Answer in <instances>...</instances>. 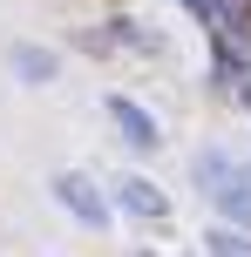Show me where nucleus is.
Instances as JSON below:
<instances>
[{
    "mask_svg": "<svg viewBox=\"0 0 251 257\" xmlns=\"http://www.w3.org/2000/svg\"><path fill=\"white\" fill-rule=\"evenodd\" d=\"M197 176H204V190H211V196H217V203H224L238 223H251V190H244V176L224 163V156H204V163H197Z\"/></svg>",
    "mask_w": 251,
    "mask_h": 257,
    "instance_id": "obj_1",
    "label": "nucleus"
},
{
    "mask_svg": "<svg viewBox=\"0 0 251 257\" xmlns=\"http://www.w3.org/2000/svg\"><path fill=\"white\" fill-rule=\"evenodd\" d=\"M109 115H116L122 142H136V149H156V122H149V108H136L129 95H109Z\"/></svg>",
    "mask_w": 251,
    "mask_h": 257,
    "instance_id": "obj_2",
    "label": "nucleus"
},
{
    "mask_svg": "<svg viewBox=\"0 0 251 257\" xmlns=\"http://www.w3.org/2000/svg\"><path fill=\"white\" fill-rule=\"evenodd\" d=\"M54 196H61V203L75 210L81 223H109V203H102V196H95L81 176H54Z\"/></svg>",
    "mask_w": 251,
    "mask_h": 257,
    "instance_id": "obj_3",
    "label": "nucleus"
},
{
    "mask_svg": "<svg viewBox=\"0 0 251 257\" xmlns=\"http://www.w3.org/2000/svg\"><path fill=\"white\" fill-rule=\"evenodd\" d=\"M122 210H136V217H163V190H149V183H122Z\"/></svg>",
    "mask_w": 251,
    "mask_h": 257,
    "instance_id": "obj_4",
    "label": "nucleus"
},
{
    "mask_svg": "<svg viewBox=\"0 0 251 257\" xmlns=\"http://www.w3.org/2000/svg\"><path fill=\"white\" fill-rule=\"evenodd\" d=\"M14 68H21L27 81H48V75H54V54H48V48H14Z\"/></svg>",
    "mask_w": 251,
    "mask_h": 257,
    "instance_id": "obj_5",
    "label": "nucleus"
},
{
    "mask_svg": "<svg viewBox=\"0 0 251 257\" xmlns=\"http://www.w3.org/2000/svg\"><path fill=\"white\" fill-rule=\"evenodd\" d=\"M204 244H211V257H251V244H244V237H231V230H211Z\"/></svg>",
    "mask_w": 251,
    "mask_h": 257,
    "instance_id": "obj_6",
    "label": "nucleus"
}]
</instances>
